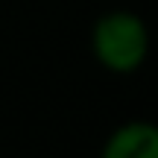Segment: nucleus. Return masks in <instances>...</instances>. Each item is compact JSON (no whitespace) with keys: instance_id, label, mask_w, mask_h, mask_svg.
<instances>
[{"instance_id":"nucleus-2","label":"nucleus","mask_w":158,"mask_h":158,"mask_svg":"<svg viewBox=\"0 0 158 158\" xmlns=\"http://www.w3.org/2000/svg\"><path fill=\"white\" fill-rule=\"evenodd\" d=\"M100 158H158V123L129 120L106 138Z\"/></svg>"},{"instance_id":"nucleus-1","label":"nucleus","mask_w":158,"mask_h":158,"mask_svg":"<svg viewBox=\"0 0 158 158\" xmlns=\"http://www.w3.org/2000/svg\"><path fill=\"white\" fill-rule=\"evenodd\" d=\"M149 47L152 38L147 21L129 9H111L100 15L91 29V53L108 73L129 76L141 70L149 59Z\"/></svg>"}]
</instances>
